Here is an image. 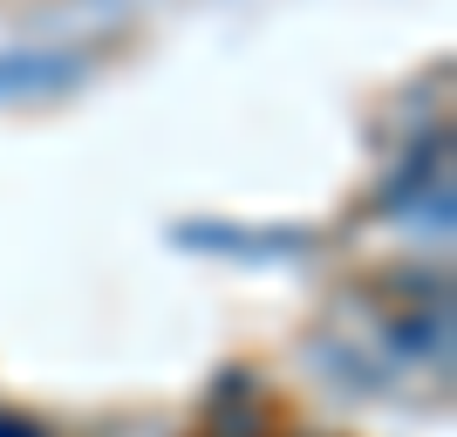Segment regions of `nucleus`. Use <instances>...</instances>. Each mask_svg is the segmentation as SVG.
<instances>
[{
    "label": "nucleus",
    "instance_id": "f257e3e1",
    "mask_svg": "<svg viewBox=\"0 0 457 437\" xmlns=\"http://www.w3.org/2000/svg\"><path fill=\"white\" fill-rule=\"evenodd\" d=\"M76 82H82V55H62V48H14V55H0V103L69 96Z\"/></svg>",
    "mask_w": 457,
    "mask_h": 437
},
{
    "label": "nucleus",
    "instance_id": "f03ea898",
    "mask_svg": "<svg viewBox=\"0 0 457 437\" xmlns=\"http://www.w3.org/2000/svg\"><path fill=\"white\" fill-rule=\"evenodd\" d=\"M0 437H48L35 417H14V410H0Z\"/></svg>",
    "mask_w": 457,
    "mask_h": 437
}]
</instances>
